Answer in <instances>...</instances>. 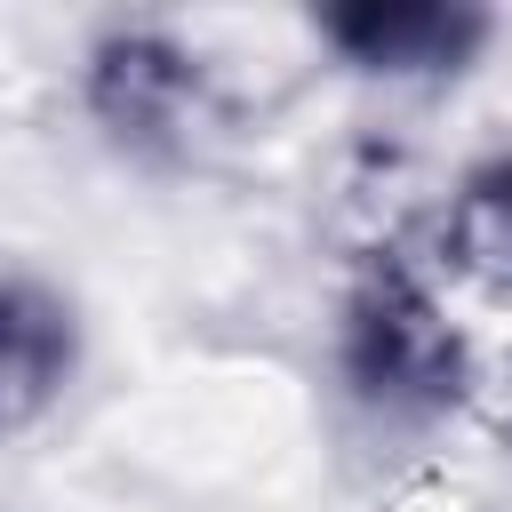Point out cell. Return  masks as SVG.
Returning a JSON list of instances; mask_svg holds the SVG:
<instances>
[{
  "label": "cell",
  "instance_id": "6da1fadb",
  "mask_svg": "<svg viewBox=\"0 0 512 512\" xmlns=\"http://www.w3.org/2000/svg\"><path fill=\"white\" fill-rule=\"evenodd\" d=\"M336 360H344L352 400L368 416H384V424H424V416L456 408L464 384H472L464 328L440 312L432 280L400 248H376L360 264V280L344 288Z\"/></svg>",
  "mask_w": 512,
  "mask_h": 512
},
{
  "label": "cell",
  "instance_id": "7a4b0ae2",
  "mask_svg": "<svg viewBox=\"0 0 512 512\" xmlns=\"http://www.w3.org/2000/svg\"><path fill=\"white\" fill-rule=\"evenodd\" d=\"M88 112L128 152L184 144V128L200 120V56L176 48L168 32H144V24L104 32L88 56Z\"/></svg>",
  "mask_w": 512,
  "mask_h": 512
},
{
  "label": "cell",
  "instance_id": "3957f363",
  "mask_svg": "<svg viewBox=\"0 0 512 512\" xmlns=\"http://www.w3.org/2000/svg\"><path fill=\"white\" fill-rule=\"evenodd\" d=\"M488 8L464 0H352L320 16V40L352 64V72H384V80H432V72H464L488 48Z\"/></svg>",
  "mask_w": 512,
  "mask_h": 512
},
{
  "label": "cell",
  "instance_id": "277c9868",
  "mask_svg": "<svg viewBox=\"0 0 512 512\" xmlns=\"http://www.w3.org/2000/svg\"><path fill=\"white\" fill-rule=\"evenodd\" d=\"M80 368V320L40 280H0V432L40 424Z\"/></svg>",
  "mask_w": 512,
  "mask_h": 512
},
{
  "label": "cell",
  "instance_id": "5b68a950",
  "mask_svg": "<svg viewBox=\"0 0 512 512\" xmlns=\"http://www.w3.org/2000/svg\"><path fill=\"white\" fill-rule=\"evenodd\" d=\"M448 256L488 296H512V160H488L480 176H464L448 208Z\"/></svg>",
  "mask_w": 512,
  "mask_h": 512
}]
</instances>
